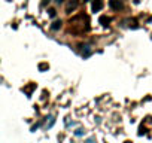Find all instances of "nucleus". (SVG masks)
Here are the masks:
<instances>
[{"instance_id": "f257e3e1", "label": "nucleus", "mask_w": 152, "mask_h": 143, "mask_svg": "<svg viewBox=\"0 0 152 143\" xmlns=\"http://www.w3.org/2000/svg\"><path fill=\"white\" fill-rule=\"evenodd\" d=\"M110 5H112L113 8H121V6H122V5H121L119 2H113V0H112V2H110Z\"/></svg>"}]
</instances>
